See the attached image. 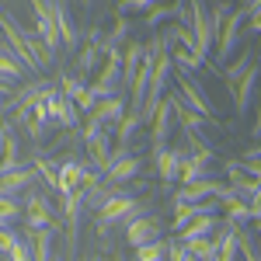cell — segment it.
<instances>
[{
    "label": "cell",
    "instance_id": "cell-1",
    "mask_svg": "<svg viewBox=\"0 0 261 261\" xmlns=\"http://www.w3.org/2000/svg\"><path fill=\"white\" fill-rule=\"evenodd\" d=\"M226 91L233 98V115H244L251 108V101L258 94V81H261V63H258V53L254 49H244L241 56L233 60V66H226Z\"/></svg>",
    "mask_w": 261,
    "mask_h": 261
},
{
    "label": "cell",
    "instance_id": "cell-2",
    "mask_svg": "<svg viewBox=\"0 0 261 261\" xmlns=\"http://www.w3.org/2000/svg\"><path fill=\"white\" fill-rule=\"evenodd\" d=\"M233 7L226 4H213L205 7V0H188V24H192V35H195V49L199 56H213V45H216V32H220L223 18L230 14Z\"/></svg>",
    "mask_w": 261,
    "mask_h": 261
},
{
    "label": "cell",
    "instance_id": "cell-3",
    "mask_svg": "<svg viewBox=\"0 0 261 261\" xmlns=\"http://www.w3.org/2000/svg\"><path fill=\"white\" fill-rule=\"evenodd\" d=\"M133 216H140V199H136V195H125L122 188H115V192L108 195V202L94 213V226H98V233L105 237L112 226L129 223Z\"/></svg>",
    "mask_w": 261,
    "mask_h": 261
},
{
    "label": "cell",
    "instance_id": "cell-4",
    "mask_svg": "<svg viewBox=\"0 0 261 261\" xmlns=\"http://www.w3.org/2000/svg\"><path fill=\"white\" fill-rule=\"evenodd\" d=\"M84 146H87V153H91V164L98 167L101 174H105V167L112 164V140H108V133H105V122L94 119V115H84Z\"/></svg>",
    "mask_w": 261,
    "mask_h": 261
},
{
    "label": "cell",
    "instance_id": "cell-5",
    "mask_svg": "<svg viewBox=\"0 0 261 261\" xmlns=\"http://www.w3.org/2000/svg\"><path fill=\"white\" fill-rule=\"evenodd\" d=\"M244 24H247V11H244V7L230 11V14L223 18L220 32H216V45H213L216 63H230L233 49H237V42H241V28H244Z\"/></svg>",
    "mask_w": 261,
    "mask_h": 261
},
{
    "label": "cell",
    "instance_id": "cell-6",
    "mask_svg": "<svg viewBox=\"0 0 261 261\" xmlns=\"http://www.w3.org/2000/svg\"><path fill=\"white\" fill-rule=\"evenodd\" d=\"M140 171H143V161L129 150V143H119L115 153H112V164L105 167V181L108 185H125V181L140 178Z\"/></svg>",
    "mask_w": 261,
    "mask_h": 261
},
{
    "label": "cell",
    "instance_id": "cell-7",
    "mask_svg": "<svg viewBox=\"0 0 261 261\" xmlns=\"http://www.w3.org/2000/svg\"><path fill=\"white\" fill-rule=\"evenodd\" d=\"M188 157V146L181 150V146H167V143H153V171H157V178L167 181V185H178V174H181V164Z\"/></svg>",
    "mask_w": 261,
    "mask_h": 261
},
{
    "label": "cell",
    "instance_id": "cell-8",
    "mask_svg": "<svg viewBox=\"0 0 261 261\" xmlns=\"http://www.w3.org/2000/svg\"><path fill=\"white\" fill-rule=\"evenodd\" d=\"M178 94L185 98V105H188V108H195L199 115H205V119H213V122H220V119H216V105L209 101V94L199 87V81H195L188 70H178Z\"/></svg>",
    "mask_w": 261,
    "mask_h": 261
},
{
    "label": "cell",
    "instance_id": "cell-9",
    "mask_svg": "<svg viewBox=\"0 0 261 261\" xmlns=\"http://www.w3.org/2000/svg\"><path fill=\"white\" fill-rule=\"evenodd\" d=\"M45 101H49V112H53V122H60V125H66V129H77L84 122L81 115V108H77V101L73 98H66L60 87H45Z\"/></svg>",
    "mask_w": 261,
    "mask_h": 261
},
{
    "label": "cell",
    "instance_id": "cell-10",
    "mask_svg": "<svg viewBox=\"0 0 261 261\" xmlns=\"http://www.w3.org/2000/svg\"><path fill=\"white\" fill-rule=\"evenodd\" d=\"M164 237V220L161 216H133L125 223V244L129 247H143L150 241H161Z\"/></svg>",
    "mask_w": 261,
    "mask_h": 261
},
{
    "label": "cell",
    "instance_id": "cell-11",
    "mask_svg": "<svg viewBox=\"0 0 261 261\" xmlns=\"http://www.w3.org/2000/svg\"><path fill=\"white\" fill-rule=\"evenodd\" d=\"M32 14H35V32L42 35V42L53 49V56L63 49V39H60V28H56V18H53V7L49 0H32Z\"/></svg>",
    "mask_w": 261,
    "mask_h": 261
},
{
    "label": "cell",
    "instance_id": "cell-12",
    "mask_svg": "<svg viewBox=\"0 0 261 261\" xmlns=\"http://www.w3.org/2000/svg\"><path fill=\"white\" fill-rule=\"evenodd\" d=\"M24 216H28V226H32V230H42V226H56V209H53V202L45 199L42 192H28V202H24Z\"/></svg>",
    "mask_w": 261,
    "mask_h": 261
},
{
    "label": "cell",
    "instance_id": "cell-13",
    "mask_svg": "<svg viewBox=\"0 0 261 261\" xmlns=\"http://www.w3.org/2000/svg\"><path fill=\"white\" fill-rule=\"evenodd\" d=\"M143 56H146V45H143V42H136V39L125 42V49H122V87H125V94L133 91V84L140 77Z\"/></svg>",
    "mask_w": 261,
    "mask_h": 261
},
{
    "label": "cell",
    "instance_id": "cell-14",
    "mask_svg": "<svg viewBox=\"0 0 261 261\" xmlns=\"http://www.w3.org/2000/svg\"><path fill=\"white\" fill-rule=\"evenodd\" d=\"M171 105H174V122L181 125V133H195V136H199L205 125H220V122H213V119H205V115H199L195 108H188L181 94H171Z\"/></svg>",
    "mask_w": 261,
    "mask_h": 261
},
{
    "label": "cell",
    "instance_id": "cell-15",
    "mask_svg": "<svg viewBox=\"0 0 261 261\" xmlns=\"http://www.w3.org/2000/svg\"><path fill=\"white\" fill-rule=\"evenodd\" d=\"M49 7H53V18H56V28H60V39L66 45V53H77L81 49V35H77V24L70 18L66 4L63 0H49Z\"/></svg>",
    "mask_w": 261,
    "mask_h": 261
},
{
    "label": "cell",
    "instance_id": "cell-16",
    "mask_svg": "<svg viewBox=\"0 0 261 261\" xmlns=\"http://www.w3.org/2000/svg\"><path fill=\"white\" fill-rule=\"evenodd\" d=\"M125 112H129V101H125V91H122V94H112V98H101L87 115L101 119L105 125H119V122L125 119Z\"/></svg>",
    "mask_w": 261,
    "mask_h": 261
},
{
    "label": "cell",
    "instance_id": "cell-17",
    "mask_svg": "<svg viewBox=\"0 0 261 261\" xmlns=\"http://www.w3.org/2000/svg\"><path fill=\"white\" fill-rule=\"evenodd\" d=\"M35 178H39V167H14L0 174V195H21L35 185Z\"/></svg>",
    "mask_w": 261,
    "mask_h": 261
},
{
    "label": "cell",
    "instance_id": "cell-18",
    "mask_svg": "<svg viewBox=\"0 0 261 261\" xmlns=\"http://www.w3.org/2000/svg\"><path fill=\"white\" fill-rule=\"evenodd\" d=\"M91 167H94V164H87V161H70V157H66V161H60V181H56V192L81 188Z\"/></svg>",
    "mask_w": 261,
    "mask_h": 261
},
{
    "label": "cell",
    "instance_id": "cell-19",
    "mask_svg": "<svg viewBox=\"0 0 261 261\" xmlns=\"http://www.w3.org/2000/svg\"><path fill=\"white\" fill-rule=\"evenodd\" d=\"M171 125H174V105H171V94H167V98L157 105L153 119H150V140H153V143H167Z\"/></svg>",
    "mask_w": 261,
    "mask_h": 261
},
{
    "label": "cell",
    "instance_id": "cell-20",
    "mask_svg": "<svg viewBox=\"0 0 261 261\" xmlns=\"http://www.w3.org/2000/svg\"><path fill=\"white\" fill-rule=\"evenodd\" d=\"M216 226H223V216H195L188 226H181L174 237L188 244V241H199V237H213V233H216Z\"/></svg>",
    "mask_w": 261,
    "mask_h": 261
},
{
    "label": "cell",
    "instance_id": "cell-21",
    "mask_svg": "<svg viewBox=\"0 0 261 261\" xmlns=\"http://www.w3.org/2000/svg\"><path fill=\"white\" fill-rule=\"evenodd\" d=\"M53 241H56V226L32 230V233H28V244H32V261H56V258H53Z\"/></svg>",
    "mask_w": 261,
    "mask_h": 261
},
{
    "label": "cell",
    "instance_id": "cell-22",
    "mask_svg": "<svg viewBox=\"0 0 261 261\" xmlns=\"http://www.w3.org/2000/svg\"><path fill=\"white\" fill-rule=\"evenodd\" d=\"M237 230V247H241L244 261H261V237L258 230H247V226H233Z\"/></svg>",
    "mask_w": 261,
    "mask_h": 261
},
{
    "label": "cell",
    "instance_id": "cell-23",
    "mask_svg": "<svg viewBox=\"0 0 261 261\" xmlns=\"http://www.w3.org/2000/svg\"><path fill=\"white\" fill-rule=\"evenodd\" d=\"M171 49V60L178 63V70H188V73H195L205 66V56H199L195 49H188V45H167Z\"/></svg>",
    "mask_w": 261,
    "mask_h": 261
},
{
    "label": "cell",
    "instance_id": "cell-24",
    "mask_svg": "<svg viewBox=\"0 0 261 261\" xmlns=\"http://www.w3.org/2000/svg\"><path fill=\"white\" fill-rule=\"evenodd\" d=\"M241 258V247H237V230L226 226L220 237H216V261H237Z\"/></svg>",
    "mask_w": 261,
    "mask_h": 261
},
{
    "label": "cell",
    "instance_id": "cell-25",
    "mask_svg": "<svg viewBox=\"0 0 261 261\" xmlns=\"http://www.w3.org/2000/svg\"><path fill=\"white\" fill-rule=\"evenodd\" d=\"M125 42H129V21L119 14V21H115V24L108 28V35H105V53H122Z\"/></svg>",
    "mask_w": 261,
    "mask_h": 261
},
{
    "label": "cell",
    "instance_id": "cell-26",
    "mask_svg": "<svg viewBox=\"0 0 261 261\" xmlns=\"http://www.w3.org/2000/svg\"><path fill=\"white\" fill-rule=\"evenodd\" d=\"M209 178V164L199 161V157H185V164H181V174H178V185H192V181H202Z\"/></svg>",
    "mask_w": 261,
    "mask_h": 261
},
{
    "label": "cell",
    "instance_id": "cell-27",
    "mask_svg": "<svg viewBox=\"0 0 261 261\" xmlns=\"http://www.w3.org/2000/svg\"><path fill=\"white\" fill-rule=\"evenodd\" d=\"M167 237H161V241H150L143 244V247H133V261H167Z\"/></svg>",
    "mask_w": 261,
    "mask_h": 261
},
{
    "label": "cell",
    "instance_id": "cell-28",
    "mask_svg": "<svg viewBox=\"0 0 261 261\" xmlns=\"http://www.w3.org/2000/svg\"><path fill=\"white\" fill-rule=\"evenodd\" d=\"M60 91L66 94V98L81 101L84 94H87V77H84L81 70H73V73H63V77H60Z\"/></svg>",
    "mask_w": 261,
    "mask_h": 261
},
{
    "label": "cell",
    "instance_id": "cell-29",
    "mask_svg": "<svg viewBox=\"0 0 261 261\" xmlns=\"http://www.w3.org/2000/svg\"><path fill=\"white\" fill-rule=\"evenodd\" d=\"M143 125H146L143 112H140V108H129V112H125V119L119 122V143H129V140H133V136L143 129Z\"/></svg>",
    "mask_w": 261,
    "mask_h": 261
},
{
    "label": "cell",
    "instance_id": "cell-30",
    "mask_svg": "<svg viewBox=\"0 0 261 261\" xmlns=\"http://www.w3.org/2000/svg\"><path fill=\"white\" fill-rule=\"evenodd\" d=\"M21 167V146L14 140V133H7V140H4V153H0V174H7V171H14Z\"/></svg>",
    "mask_w": 261,
    "mask_h": 261
},
{
    "label": "cell",
    "instance_id": "cell-31",
    "mask_svg": "<svg viewBox=\"0 0 261 261\" xmlns=\"http://www.w3.org/2000/svg\"><path fill=\"white\" fill-rule=\"evenodd\" d=\"M21 73H24V63H21L11 49L0 45V77H4V81H18Z\"/></svg>",
    "mask_w": 261,
    "mask_h": 261
},
{
    "label": "cell",
    "instance_id": "cell-32",
    "mask_svg": "<svg viewBox=\"0 0 261 261\" xmlns=\"http://www.w3.org/2000/svg\"><path fill=\"white\" fill-rule=\"evenodd\" d=\"M157 4H164V0H119L115 11H119L122 18H129V14H146V11H153Z\"/></svg>",
    "mask_w": 261,
    "mask_h": 261
},
{
    "label": "cell",
    "instance_id": "cell-33",
    "mask_svg": "<svg viewBox=\"0 0 261 261\" xmlns=\"http://www.w3.org/2000/svg\"><path fill=\"white\" fill-rule=\"evenodd\" d=\"M185 244V241H181ZM188 251L195 254L199 261H213L216 258V241L213 237H199V241H188Z\"/></svg>",
    "mask_w": 261,
    "mask_h": 261
},
{
    "label": "cell",
    "instance_id": "cell-34",
    "mask_svg": "<svg viewBox=\"0 0 261 261\" xmlns=\"http://www.w3.org/2000/svg\"><path fill=\"white\" fill-rule=\"evenodd\" d=\"M35 167H39V174L45 178V185L56 192V181H60V164H53L49 157H35Z\"/></svg>",
    "mask_w": 261,
    "mask_h": 261
},
{
    "label": "cell",
    "instance_id": "cell-35",
    "mask_svg": "<svg viewBox=\"0 0 261 261\" xmlns=\"http://www.w3.org/2000/svg\"><path fill=\"white\" fill-rule=\"evenodd\" d=\"M18 216H21V209L14 202V195H0V226H11Z\"/></svg>",
    "mask_w": 261,
    "mask_h": 261
},
{
    "label": "cell",
    "instance_id": "cell-36",
    "mask_svg": "<svg viewBox=\"0 0 261 261\" xmlns=\"http://www.w3.org/2000/svg\"><path fill=\"white\" fill-rule=\"evenodd\" d=\"M167 261H199V258L188 251V244H181L178 237H174V241L167 244Z\"/></svg>",
    "mask_w": 261,
    "mask_h": 261
},
{
    "label": "cell",
    "instance_id": "cell-37",
    "mask_svg": "<svg viewBox=\"0 0 261 261\" xmlns=\"http://www.w3.org/2000/svg\"><path fill=\"white\" fill-rule=\"evenodd\" d=\"M7 261H32V244H28V241H21V237H18V244L11 247Z\"/></svg>",
    "mask_w": 261,
    "mask_h": 261
},
{
    "label": "cell",
    "instance_id": "cell-38",
    "mask_svg": "<svg viewBox=\"0 0 261 261\" xmlns=\"http://www.w3.org/2000/svg\"><path fill=\"white\" fill-rule=\"evenodd\" d=\"M258 115H254V125H251V140H258L261 143V101H258V108H254Z\"/></svg>",
    "mask_w": 261,
    "mask_h": 261
},
{
    "label": "cell",
    "instance_id": "cell-39",
    "mask_svg": "<svg viewBox=\"0 0 261 261\" xmlns=\"http://www.w3.org/2000/svg\"><path fill=\"white\" fill-rule=\"evenodd\" d=\"M7 133H11V125H7V122H0V153H4V140H7Z\"/></svg>",
    "mask_w": 261,
    "mask_h": 261
},
{
    "label": "cell",
    "instance_id": "cell-40",
    "mask_svg": "<svg viewBox=\"0 0 261 261\" xmlns=\"http://www.w3.org/2000/svg\"><path fill=\"white\" fill-rule=\"evenodd\" d=\"M0 94H11V84L4 81V77H0Z\"/></svg>",
    "mask_w": 261,
    "mask_h": 261
},
{
    "label": "cell",
    "instance_id": "cell-41",
    "mask_svg": "<svg viewBox=\"0 0 261 261\" xmlns=\"http://www.w3.org/2000/svg\"><path fill=\"white\" fill-rule=\"evenodd\" d=\"M108 261H125V258H122V251H115V254H112Z\"/></svg>",
    "mask_w": 261,
    "mask_h": 261
},
{
    "label": "cell",
    "instance_id": "cell-42",
    "mask_svg": "<svg viewBox=\"0 0 261 261\" xmlns=\"http://www.w3.org/2000/svg\"><path fill=\"white\" fill-rule=\"evenodd\" d=\"M254 230H258V237H261V220H254Z\"/></svg>",
    "mask_w": 261,
    "mask_h": 261
},
{
    "label": "cell",
    "instance_id": "cell-43",
    "mask_svg": "<svg viewBox=\"0 0 261 261\" xmlns=\"http://www.w3.org/2000/svg\"><path fill=\"white\" fill-rule=\"evenodd\" d=\"M87 261H101V258H87Z\"/></svg>",
    "mask_w": 261,
    "mask_h": 261
},
{
    "label": "cell",
    "instance_id": "cell-44",
    "mask_svg": "<svg viewBox=\"0 0 261 261\" xmlns=\"http://www.w3.org/2000/svg\"><path fill=\"white\" fill-rule=\"evenodd\" d=\"M84 4H91V0H84Z\"/></svg>",
    "mask_w": 261,
    "mask_h": 261
},
{
    "label": "cell",
    "instance_id": "cell-45",
    "mask_svg": "<svg viewBox=\"0 0 261 261\" xmlns=\"http://www.w3.org/2000/svg\"><path fill=\"white\" fill-rule=\"evenodd\" d=\"M178 4H185V0H178Z\"/></svg>",
    "mask_w": 261,
    "mask_h": 261
}]
</instances>
